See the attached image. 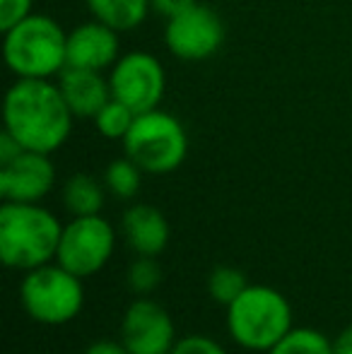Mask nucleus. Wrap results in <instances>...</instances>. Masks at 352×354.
I'll return each instance as SVG.
<instances>
[{
  "label": "nucleus",
  "instance_id": "obj_1",
  "mask_svg": "<svg viewBox=\"0 0 352 354\" xmlns=\"http://www.w3.org/2000/svg\"><path fill=\"white\" fill-rule=\"evenodd\" d=\"M5 131L24 149L51 154L73 131V111L61 87L51 80L19 77L5 94Z\"/></svg>",
  "mask_w": 352,
  "mask_h": 354
},
{
  "label": "nucleus",
  "instance_id": "obj_2",
  "mask_svg": "<svg viewBox=\"0 0 352 354\" xmlns=\"http://www.w3.org/2000/svg\"><path fill=\"white\" fill-rule=\"evenodd\" d=\"M63 224L39 203H5L0 207V256L12 270H34L56 261Z\"/></svg>",
  "mask_w": 352,
  "mask_h": 354
},
{
  "label": "nucleus",
  "instance_id": "obj_3",
  "mask_svg": "<svg viewBox=\"0 0 352 354\" xmlns=\"http://www.w3.org/2000/svg\"><path fill=\"white\" fill-rule=\"evenodd\" d=\"M3 53L17 77L51 80L68 68V34L48 15H29L5 32Z\"/></svg>",
  "mask_w": 352,
  "mask_h": 354
},
{
  "label": "nucleus",
  "instance_id": "obj_4",
  "mask_svg": "<svg viewBox=\"0 0 352 354\" xmlns=\"http://www.w3.org/2000/svg\"><path fill=\"white\" fill-rule=\"evenodd\" d=\"M227 330L239 347L268 352L292 330V306L282 292L266 284H249L227 306Z\"/></svg>",
  "mask_w": 352,
  "mask_h": 354
},
{
  "label": "nucleus",
  "instance_id": "obj_5",
  "mask_svg": "<svg viewBox=\"0 0 352 354\" xmlns=\"http://www.w3.org/2000/svg\"><path fill=\"white\" fill-rule=\"evenodd\" d=\"M19 301L32 321L41 326H66L75 321L85 306L82 277L63 268L61 263H46L24 272L19 284Z\"/></svg>",
  "mask_w": 352,
  "mask_h": 354
},
{
  "label": "nucleus",
  "instance_id": "obj_6",
  "mask_svg": "<svg viewBox=\"0 0 352 354\" xmlns=\"http://www.w3.org/2000/svg\"><path fill=\"white\" fill-rule=\"evenodd\" d=\"M126 157H131L145 174H172L188 154V138L183 126L172 113L152 109L138 113L131 133L123 140Z\"/></svg>",
  "mask_w": 352,
  "mask_h": 354
},
{
  "label": "nucleus",
  "instance_id": "obj_7",
  "mask_svg": "<svg viewBox=\"0 0 352 354\" xmlns=\"http://www.w3.org/2000/svg\"><path fill=\"white\" fill-rule=\"evenodd\" d=\"M113 248L116 232L109 219H104L102 214L73 217V222L63 224L56 263L75 272L77 277H89L106 268Z\"/></svg>",
  "mask_w": 352,
  "mask_h": 354
},
{
  "label": "nucleus",
  "instance_id": "obj_8",
  "mask_svg": "<svg viewBox=\"0 0 352 354\" xmlns=\"http://www.w3.org/2000/svg\"><path fill=\"white\" fill-rule=\"evenodd\" d=\"M111 94L136 113H145L157 109L162 94H165V68L152 53L133 51L121 56L109 75Z\"/></svg>",
  "mask_w": 352,
  "mask_h": 354
},
{
  "label": "nucleus",
  "instance_id": "obj_9",
  "mask_svg": "<svg viewBox=\"0 0 352 354\" xmlns=\"http://www.w3.org/2000/svg\"><path fill=\"white\" fill-rule=\"evenodd\" d=\"M165 41L181 61H205L220 51L225 41V24L217 12L196 3L176 17L167 19Z\"/></svg>",
  "mask_w": 352,
  "mask_h": 354
},
{
  "label": "nucleus",
  "instance_id": "obj_10",
  "mask_svg": "<svg viewBox=\"0 0 352 354\" xmlns=\"http://www.w3.org/2000/svg\"><path fill=\"white\" fill-rule=\"evenodd\" d=\"M121 342L131 354H172L176 345V326L155 299H136L121 321Z\"/></svg>",
  "mask_w": 352,
  "mask_h": 354
},
{
  "label": "nucleus",
  "instance_id": "obj_11",
  "mask_svg": "<svg viewBox=\"0 0 352 354\" xmlns=\"http://www.w3.org/2000/svg\"><path fill=\"white\" fill-rule=\"evenodd\" d=\"M56 186L51 157L24 149L8 164H0V196L5 203H39Z\"/></svg>",
  "mask_w": 352,
  "mask_h": 354
},
{
  "label": "nucleus",
  "instance_id": "obj_12",
  "mask_svg": "<svg viewBox=\"0 0 352 354\" xmlns=\"http://www.w3.org/2000/svg\"><path fill=\"white\" fill-rule=\"evenodd\" d=\"M118 51V32L99 19L80 24L68 34V68L102 73L104 68H113Z\"/></svg>",
  "mask_w": 352,
  "mask_h": 354
},
{
  "label": "nucleus",
  "instance_id": "obj_13",
  "mask_svg": "<svg viewBox=\"0 0 352 354\" xmlns=\"http://www.w3.org/2000/svg\"><path fill=\"white\" fill-rule=\"evenodd\" d=\"M121 232L131 251H136L138 256L155 258L169 246L172 236L169 222L162 210H157L155 205H147V203H138L123 212Z\"/></svg>",
  "mask_w": 352,
  "mask_h": 354
},
{
  "label": "nucleus",
  "instance_id": "obj_14",
  "mask_svg": "<svg viewBox=\"0 0 352 354\" xmlns=\"http://www.w3.org/2000/svg\"><path fill=\"white\" fill-rule=\"evenodd\" d=\"M58 87L75 118H94L99 109L113 97L109 80H104L99 71L85 68H66L58 80Z\"/></svg>",
  "mask_w": 352,
  "mask_h": 354
},
{
  "label": "nucleus",
  "instance_id": "obj_15",
  "mask_svg": "<svg viewBox=\"0 0 352 354\" xmlns=\"http://www.w3.org/2000/svg\"><path fill=\"white\" fill-rule=\"evenodd\" d=\"M106 201V186L97 181L89 174H73L63 183V205L73 217H87L99 214Z\"/></svg>",
  "mask_w": 352,
  "mask_h": 354
},
{
  "label": "nucleus",
  "instance_id": "obj_16",
  "mask_svg": "<svg viewBox=\"0 0 352 354\" xmlns=\"http://www.w3.org/2000/svg\"><path fill=\"white\" fill-rule=\"evenodd\" d=\"M94 19L109 24L116 32H128L145 22L147 12L152 10L150 0H87Z\"/></svg>",
  "mask_w": 352,
  "mask_h": 354
},
{
  "label": "nucleus",
  "instance_id": "obj_17",
  "mask_svg": "<svg viewBox=\"0 0 352 354\" xmlns=\"http://www.w3.org/2000/svg\"><path fill=\"white\" fill-rule=\"evenodd\" d=\"M142 174L145 171L131 157L113 159L106 167V171H104V186H106V191L111 196L121 198V201H131L140 191Z\"/></svg>",
  "mask_w": 352,
  "mask_h": 354
},
{
  "label": "nucleus",
  "instance_id": "obj_18",
  "mask_svg": "<svg viewBox=\"0 0 352 354\" xmlns=\"http://www.w3.org/2000/svg\"><path fill=\"white\" fill-rule=\"evenodd\" d=\"M138 113L133 111L128 104H123L121 99L111 97L94 116L97 131L109 140H126V136L131 133L133 123H136Z\"/></svg>",
  "mask_w": 352,
  "mask_h": 354
},
{
  "label": "nucleus",
  "instance_id": "obj_19",
  "mask_svg": "<svg viewBox=\"0 0 352 354\" xmlns=\"http://www.w3.org/2000/svg\"><path fill=\"white\" fill-rule=\"evenodd\" d=\"M266 354H333V340L314 328H292Z\"/></svg>",
  "mask_w": 352,
  "mask_h": 354
},
{
  "label": "nucleus",
  "instance_id": "obj_20",
  "mask_svg": "<svg viewBox=\"0 0 352 354\" xmlns=\"http://www.w3.org/2000/svg\"><path fill=\"white\" fill-rule=\"evenodd\" d=\"M249 287L246 275L234 266H217L215 270L207 275V294L212 297V301L230 306L232 301L241 297Z\"/></svg>",
  "mask_w": 352,
  "mask_h": 354
},
{
  "label": "nucleus",
  "instance_id": "obj_21",
  "mask_svg": "<svg viewBox=\"0 0 352 354\" xmlns=\"http://www.w3.org/2000/svg\"><path fill=\"white\" fill-rule=\"evenodd\" d=\"M126 282L131 292L136 294H150L162 284V268L155 256H138L136 261L128 266Z\"/></svg>",
  "mask_w": 352,
  "mask_h": 354
},
{
  "label": "nucleus",
  "instance_id": "obj_22",
  "mask_svg": "<svg viewBox=\"0 0 352 354\" xmlns=\"http://www.w3.org/2000/svg\"><path fill=\"white\" fill-rule=\"evenodd\" d=\"M172 354H230V352L207 335H186L181 340H176Z\"/></svg>",
  "mask_w": 352,
  "mask_h": 354
},
{
  "label": "nucleus",
  "instance_id": "obj_23",
  "mask_svg": "<svg viewBox=\"0 0 352 354\" xmlns=\"http://www.w3.org/2000/svg\"><path fill=\"white\" fill-rule=\"evenodd\" d=\"M32 15V0H0V29L8 32Z\"/></svg>",
  "mask_w": 352,
  "mask_h": 354
},
{
  "label": "nucleus",
  "instance_id": "obj_24",
  "mask_svg": "<svg viewBox=\"0 0 352 354\" xmlns=\"http://www.w3.org/2000/svg\"><path fill=\"white\" fill-rule=\"evenodd\" d=\"M150 5H152V10H157V12L165 15V17L169 19V17L181 15L183 10L193 8L196 0H150Z\"/></svg>",
  "mask_w": 352,
  "mask_h": 354
},
{
  "label": "nucleus",
  "instance_id": "obj_25",
  "mask_svg": "<svg viewBox=\"0 0 352 354\" xmlns=\"http://www.w3.org/2000/svg\"><path fill=\"white\" fill-rule=\"evenodd\" d=\"M19 152H24L22 145L15 140L8 131H3V136H0V164H8L10 159H15Z\"/></svg>",
  "mask_w": 352,
  "mask_h": 354
},
{
  "label": "nucleus",
  "instance_id": "obj_26",
  "mask_svg": "<svg viewBox=\"0 0 352 354\" xmlns=\"http://www.w3.org/2000/svg\"><path fill=\"white\" fill-rule=\"evenodd\" d=\"M85 354H131L123 347V342H116V340H97L87 347Z\"/></svg>",
  "mask_w": 352,
  "mask_h": 354
},
{
  "label": "nucleus",
  "instance_id": "obj_27",
  "mask_svg": "<svg viewBox=\"0 0 352 354\" xmlns=\"http://www.w3.org/2000/svg\"><path fill=\"white\" fill-rule=\"evenodd\" d=\"M333 354H352V326L333 337Z\"/></svg>",
  "mask_w": 352,
  "mask_h": 354
}]
</instances>
